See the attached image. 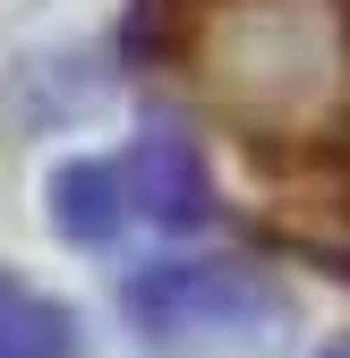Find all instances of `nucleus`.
<instances>
[{"label": "nucleus", "mask_w": 350, "mask_h": 358, "mask_svg": "<svg viewBox=\"0 0 350 358\" xmlns=\"http://www.w3.org/2000/svg\"><path fill=\"white\" fill-rule=\"evenodd\" d=\"M214 205L205 188V162L188 137H154L94 154V162H69L52 179V231H69L77 248H111V239H137V231H197Z\"/></svg>", "instance_id": "2"}, {"label": "nucleus", "mask_w": 350, "mask_h": 358, "mask_svg": "<svg viewBox=\"0 0 350 358\" xmlns=\"http://www.w3.org/2000/svg\"><path fill=\"white\" fill-rule=\"evenodd\" d=\"M137 316L154 324V333H188V324H231V316H274V299L265 290H248L231 264H162V273H146L137 282Z\"/></svg>", "instance_id": "3"}, {"label": "nucleus", "mask_w": 350, "mask_h": 358, "mask_svg": "<svg viewBox=\"0 0 350 358\" xmlns=\"http://www.w3.org/2000/svg\"><path fill=\"white\" fill-rule=\"evenodd\" d=\"M0 358H85L77 316L60 299L26 290L18 273H0Z\"/></svg>", "instance_id": "4"}, {"label": "nucleus", "mask_w": 350, "mask_h": 358, "mask_svg": "<svg viewBox=\"0 0 350 358\" xmlns=\"http://www.w3.org/2000/svg\"><path fill=\"white\" fill-rule=\"evenodd\" d=\"M325 358H350V341H333V350H325Z\"/></svg>", "instance_id": "5"}, {"label": "nucleus", "mask_w": 350, "mask_h": 358, "mask_svg": "<svg viewBox=\"0 0 350 358\" xmlns=\"http://www.w3.org/2000/svg\"><path fill=\"white\" fill-rule=\"evenodd\" d=\"M146 52H171L231 128L316 137L350 103V26L342 0H146Z\"/></svg>", "instance_id": "1"}]
</instances>
